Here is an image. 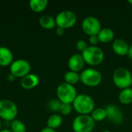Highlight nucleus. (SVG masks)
<instances>
[{"label": "nucleus", "instance_id": "obj_20", "mask_svg": "<svg viewBox=\"0 0 132 132\" xmlns=\"http://www.w3.org/2000/svg\"><path fill=\"white\" fill-rule=\"evenodd\" d=\"M48 5L47 0H30L29 1V7L30 9L36 12H39L43 11Z\"/></svg>", "mask_w": 132, "mask_h": 132}, {"label": "nucleus", "instance_id": "obj_2", "mask_svg": "<svg viewBox=\"0 0 132 132\" xmlns=\"http://www.w3.org/2000/svg\"><path fill=\"white\" fill-rule=\"evenodd\" d=\"M85 63L90 66H97L101 64L104 58L103 50L97 46H88V47L81 53Z\"/></svg>", "mask_w": 132, "mask_h": 132}, {"label": "nucleus", "instance_id": "obj_16", "mask_svg": "<svg viewBox=\"0 0 132 132\" xmlns=\"http://www.w3.org/2000/svg\"><path fill=\"white\" fill-rule=\"evenodd\" d=\"M97 37H98L100 42L107 43L114 39V32L110 28H103L101 29V31L97 34Z\"/></svg>", "mask_w": 132, "mask_h": 132}, {"label": "nucleus", "instance_id": "obj_37", "mask_svg": "<svg viewBox=\"0 0 132 132\" xmlns=\"http://www.w3.org/2000/svg\"><path fill=\"white\" fill-rule=\"evenodd\" d=\"M0 67H1V66H0Z\"/></svg>", "mask_w": 132, "mask_h": 132}, {"label": "nucleus", "instance_id": "obj_33", "mask_svg": "<svg viewBox=\"0 0 132 132\" xmlns=\"http://www.w3.org/2000/svg\"><path fill=\"white\" fill-rule=\"evenodd\" d=\"M2 121L0 120V131L2 130Z\"/></svg>", "mask_w": 132, "mask_h": 132}, {"label": "nucleus", "instance_id": "obj_29", "mask_svg": "<svg viewBox=\"0 0 132 132\" xmlns=\"http://www.w3.org/2000/svg\"><path fill=\"white\" fill-rule=\"evenodd\" d=\"M15 77L13 75V74H12V73H9V74H8V76H7V80L9 81V82H13L15 80Z\"/></svg>", "mask_w": 132, "mask_h": 132}, {"label": "nucleus", "instance_id": "obj_22", "mask_svg": "<svg viewBox=\"0 0 132 132\" xmlns=\"http://www.w3.org/2000/svg\"><path fill=\"white\" fill-rule=\"evenodd\" d=\"M90 116L95 122L102 121L104 119H106L108 117L107 111L104 108H94V110L92 111Z\"/></svg>", "mask_w": 132, "mask_h": 132}, {"label": "nucleus", "instance_id": "obj_1", "mask_svg": "<svg viewBox=\"0 0 132 132\" xmlns=\"http://www.w3.org/2000/svg\"><path fill=\"white\" fill-rule=\"evenodd\" d=\"M94 107L95 103L94 99L85 94H77L73 102V108L79 114L89 115L94 110Z\"/></svg>", "mask_w": 132, "mask_h": 132}, {"label": "nucleus", "instance_id": "obj_35", "mask_svg": "<svg viewBox=\"0 0 132 132\" xmlns=\"http://www.w3.org/2000/svg\"><path fill=\"white\" fill-rule=\"evenodd\" d=\"M102 132H111V131H108V130H105V131H102Z\"/></svg>", "mask_w": 132, "mask_h": 132}, {"label": "nucleus", "instance_id": "obj_36", "mask_svg": "<svg viewBox=\"0 0 132 132\" xmlns=\"http://www.w3.org/2000/svg\"><path fill=\"white\" fill-rule=\"evenodd\" d=\"M131 87H132V82H131Z\"/></svg>", "mask_w": 132, "mask_h": 132}, {"label": "nucleus", "instance_id": "obj_13", "mask_svg": "<svg viewBox=\"0 0 132 132\" xmlns=\"http://www.w3.org/2000/svg\"><path fill=\"white\" fill-rule=\"evenodd\" d=\"M39 83V77L35 73H29L26 76L21 78L20 84L21 87L26 90H30L35 88Z\"/></svg>", "mask_w": 132, "mask_h": 132}, {"label": "nucleus", "instance_id": "obj_25", "mask_svg": "<svg viewBox=\"0 0 132 132\" xmlns=\"http://www.w3.org/2000/svg\"><path fill=\"white\" fill-rule=\"evenodd\" d=\"M73 109V107L71 105V104H65V103H62L60 109V112L63 114V115H68L71 113Z\"/></svg>", "mask_w": 132, "mask_h": 132}, {"label": "nucleus", "instance_id": "obj_5", "mask_svg": "<svg viewBox=\"0 0 132 132\" xmlns=\"http://www.w3.org/2000/svg\"><path fill=\"white\" fill-rule=\"evenodd\" d=\"M73 132H91L95 128V121L90 115L79 114L72 124Z\"/></svg>", "mask_w": 132, "mask_h": 132}, {"label": "nucleus", "instance_id": "obj_32", "mask_svg": "<svg viewBox=\"0 0 132 132\" xmlns=\"http://www.w3.org/2000/svg\"><path fill=\"white\" fill-rule=\"evenodd\" d=\"M0 132H12L11 131V129H8V128H4V129H2Z\"/></svg>", "mask_w": 132, "mask_h": 132}, {"label": "nucleus", "instance_id": "obj_23", "mask_svg": "<svg viewBox=\"0 0 132 132\" xmlns=\"http://www.w3.org/2000/svg\"><path fill=\"white\" fill-rule=\"evenodd\" d=\"M10 128L12 132H26V127L25 124L22 121L16 118L11 121Z\"/></svg>", "mask_w": 132, "mask_h": 132}, {"label": "nucleus", "instance_id": "obj_18", "mask_svg": "<svg viewBox=\"0 0 132 132\" xmlns=\"http://www.w3.org/2000/svg\"><path fill=\"white\" fill-rule=\"evenodd\" d=\"M63 123V118L62 117L58 114H53L52 115H50L46 121V125L48 128H53V129H56L57 128H59Z\"/></svg>", "mask_w": 132, "mask_h": 132}, {"label": "nucleus", "instance_id": "obj_31", "mask_svg": "<svg viewBox=\"0 0 132 132\" xmlns=\"http://www.w3.org/2000/svg\"><path fill=\"white\" fill-rule=\"evenodd\" d=\"M128 56L130 59L132 60V45L129 46V50H128Z\"/></svg>", "mask_w": 132, "mask_h": 132}, {"label": "nucleus", "instance_id": "obj_8", "mask_svg": "<svg viewBox=\"0 0 132 132\" xmlns=\"http://www.w3.org/2000/svg\"><path fill=\"white\" fill-rule=\"evenodd\" d=\"M57 27L69 29L73 27L77 20V15L70 10H63L60 12L55 18Z\"/></svg>", "mask_w": 132, "mask_h": 132}, {"label": "nucleus", "instance_id": "obj_3", "mask_svg": "<svg viewBox=\"0 0 132 132\" xmlns=\"http://www.w3.org/2000/svg\"><path fill=\"white\" fill-rule=\"evenodd\" d=\"M56 96L57 99L61 103L73 104V101L77 96V93L74 86L64 82L57 87Z\"/></svg>", "mask_w": 132, "mask_h": 132}, {"label": "nucleus", "instance_id": "obj_27", "mask_svg": "<svg viewBox=\"0 0 132 132\" xmlns=\"http://www.w3.org/2000/svg\"><path fill=\"white\" fill-rule=\"evenodd\" d=\"M89 42L91 44V46H97L98 44V43L100 42L99 39L97 37V35L89 36Z\"/></svg>", "mask_w": 132, "mask_h": 132}, {"label": "nucleus", "instance_id": "obj_26", "mask_svg": "<svg viewBox=\"0 0 132 132\" xmlns=\"http://www.w3.org/2000/svg\"><path fill=\"white\" fill-rule=\"evenodd\" d=\"M76 47H77V49L79 51L83 52V51H84V50L88 47V46H87V42H86L85 40H84V39H80V40H78V41L77 42V43H76Z\"/></svg>", "mask_w": 132, "mask_h": 132}, {"label": "nucleus", "instance_id": "obj_11", "mask_svg": "<svg viewBox=\"0 0 132 132\" xmlns=\"http://www.w3.org/2000/svg\"><path fill=\"white\" fill-rule=\"evenodd\" d=\"M107 111L108 118L113 123L119 125L122 123L124 119V115L121 110L116 105L109 104L105 108Z\"/></svg>", "mask_w": 132, "mask_h": 132}, {"label": "nucleus", "instance_id": "obj_12", "mask_svg": "<svg viewBox=\"0 0 132 132\" xmlns=\"http://www.w3.org/2000/svg\"><path fill=\"white\" fill-rule=\"evenodd\" d=\"M85 62L81 54L75 53L72 55L68 60V67L70 70L74 72H79L83 70Z\"/></svg>", "mask_w": 132, "mask_h": 132}, {"label": "nucleus", "instance_id": "obj_9", "mask_svg": "<svg viewBox=\"0 0 132 132\" xmlns=\"http://www.w3.org/2000/svg\"><path fill=\"white\" fill-rule=\"evenodd\" d=\"M10 73L13 74L15 77H21L30 73L31 65L24 59H18L14 60L10 65Z\"/></svg>", "mask_w": 132, "mask_h": 132}, {"label": "nucleus", "instance_id": "obj_21", "mask_svg": "<svg viewBox=\"0 0 132 132\" xmlns=\"http://www.w3.org/2000/svg\"><path fill=\"white\" fill-rule=\"evenodd\" d=\"M64 80H65V83L73 86L74 84L80 81V77L77 72L69 70L64 74Z\"/></svg>", "mask_w": 132, "mask_h": 132}, {"label": "nucleus", "instance_id": "obj_24", "mask_svg": "<svg viewBox=\"0 0 132 132\" xmlns=\"http://www.w3.org/2000/svg\"><path fill=\"white\" fill-rule=\"evenodd\" d=\"M61 104L62 103L58 99H52L48 103V108L53 112H57L60 111Z\"/></svg>", "mask_w": 132, "mask_h": 132}, {"label": "nucleus", "instance_id": "obj_10", "mask_svg": "<svg viewBox=\"0 0 132 132\" xmlns=\"http://www.w3.org/2000/svg\"><path fill=\"white\" fill-rule=\"evenodd\" d=\"M81 26L83 31L89 36L97 35L102 29L100 20L95 16L92 15L85 17L82 22Z\"/></svg>", "mask_w": 132, "mask_h": 132}, {"label": "nucleus", "instance_id": "obj_15", "mask_svg": "<svg viewBox=\"0 0 132 132\" xmlns=\"http://www.w3.org/2000/svg\"><path fill=\"white\" fill-rule=\"evenodd\" d=\"M13 62V54L12 51L5 46H0V66L11 65Z\"/></svg>", "mask_w": 132, "mask_h": 132}, {"label": "nucleus", "instance_id": "obj_6", "mask_svg": "<svg viewBox=\"0 0 132 132\" xmlns=\"http://www.w3.org/2000/svg\"><path fill=\"white\" fill-rule=\"evenodd\" d=\"M18 114V107L9 99L0 100V118L5 121H12Z\"/></svg>", "mask_w": 132, "mask_h": 132}, {"label": "nucleus", "instance_id": "obj_7", "mask_svg": "<svg viewBox=\"0 0 132 132\" xmlns=\"http://www.w3.org/2000/svg\"><path fill=\"white\" fill-rule=\"evenodd\" d=\"M80 82L87 87H97L102 81L101 73L95 69L87 68L84 70L80 74Z\"/></svg>", "mask_w": 132, "mask_h": 132}, {"label": "nucleus", "instance_id": "obj_17", "mask_svg": "<svg viewBox=\"0 0 132 132\" xmlns=\"http://www.w3.org/2000/svg\"><path fill=\"white\" fill-rule=\"evenodd\" d=\"M39 22V25L43 28L47 29H53L56 26L55 18H53V16L50 15H43L40 16Z\"/></svg>", "mask_w": 132, "mask_h": 132}, {"label": "nucleus", "instance_id": "obj_28", "mask_svg": "<svg viewBox=\"0 0 132 132\" xmlns=\"http://www.w3.org/2000/svg\"><path fill=\"white\" fill-rule=\"evenodd\" d=\"M64 29L63 28H60V27H57L56 29V34L58 36H62L63 34H64Z\"/></svg>", "mask_w": 132, "mask_h": 132}, {"label": "nucleus", "instance_id": "obj_30", "mask_svg": "<svg viewBox=\"0 0 132 132\" xmlns=\"http://www.w3.org/2000/svg\"><path fill=\"white\" fill-rule=\"evenodd\" d=\"M40 132H56V131L55 129H53V128H50L46 127V128H43Z\"/></svg>", "mask_w": 132, "mask_h": 132}, {"label": "nucleus", "instance_id": "obj_34", "mask_svg": "<svg viewBox=\"0 0 132 132\" xmlns=\"http://www.w3.org/2000/svg\"><path fill=\"white\" fill-rule=\"evenodd\" d=\"M128 2H129L130 4H131V5H132V0H128Z\"/></svg>", "mask_w": 132, "mask_h": 132}, {"label": "nucleus", "instance_id": "obj_14", "mask_svg": "<svg viewBox=\"0 0 132 132\" xmlns=\"http://www.w3.org/2000/svg\"><path fill=\"white\" fill-rule=\"evenodd\" d=\"M129 45L128 42L123 39H117L112 43V49L114 52L119 56L128 55Z\"/></svg>", "mask_w": 132, "mask_h": 132}, {"label": "nucleus", "instance_id": "obj_19", "mask_svg": "<svg viewBox=\"0 0 132 132\" xmlns=\"http://www.w3.org/2000/svg\"><path fill=\"white\" fill-rule=\"evenodd\" d=\"M119 101L123 104H129L132 102V88L128 87L121 90L118 95Z\"/></svg>", "mask_w": 132, "mask_h": 132}, {"label": "nucleus", "instance_id": "obj_4", "mask_svg": "<svg viewBox=\"0 0 132 132\" xmlns=\"http://www.w3.org/2000/svg\"><path fill=\"white\" fill-rule=\"evenodd\" d=\"M113 81L116 87L123 90L131 86L132 75L130 70L125 67L117 68L113 73Z\"/></svg>", "mask_w": 132, "mask_h": 132}]
</instances>
